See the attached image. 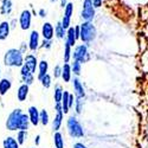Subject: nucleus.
<instances>
[{
	"mask_svg": "<svg viewBox=\"0 0 148 148\" xmlns=\"http://www.w3.org/2000/svg\"><path fill=\"white\" fill-rule=\"evenodd\" d=\"M73 13V5L71 3H68L64 7V17L63 20H62V26H63L65 30L70 27V23H71V17Z\"/></svg>",
	"mask_w": 148,
	"mask_h": 148,
	"instance_id": "nucleus-7",
	"label": "nucleus"
},
{
	"mask_svg": "<svg viewBox=\"0 0 148 148\" xmlns=\"http://www.w3.org/2000/svg\"><path fill=\"white\" fill-rule=\"evenodd\" d=\"M60 75H62V68L59 65H56L53 69V76H55V78H58V77H60Z\"/></svg>",
	"mask_w": 148,
	"mask_h": 148,
	"instance_id": "nucleus-33",
	"label": "nucleus"
},
{
	"mask_svg": "<svg viewBox=\"0 0 148 148\" xmlns=\"http://www.w3.org/2000/svg\"><path fill=\"white\" fill-rule=\"evenodd\" d=\"M60 76L63 77L64 82H69L70 81V78H71V66L68 63H65L64 66L62 68V75Z\"/></svg>",
	"mask_w": 148,
	"mask_h": 148,
	"instance_id": "nucleus-23",
	"label": "nucleus"
},
{
	"mask_svg": "<svg viewBox=\"0 0 148 148\" xmlns=\"http://www.w3.org/2000/svg\"><path fill=\"white\" fill-rule=\"evenodd\" d=\"M60 106H62V112L64 114H66L69 112V92L68 91H63V96H62V101H60Z\"/></svg>",
	"mask_w": 148,
	"mask_h": 148,
	"instance_id": "nucleus-21",
	"label": "nucleus"
},
{
	"mask_svg": "<svg viewBox=\"0 0 148 148\" xmlns=\"http://www.w3.org/2000/svg\"><path fill=\"white\" fill-rule=\"evenodd\" d=\"M77 113H81V98H77Z\"/></svg>",
	"mask_w": 148,
	"mask_h": 148,
	"instance_id": "nucleus-39",
	"label": "nucleus"
},
{
	"mask_svg": "<svg viewBox=\"0 0 148 148\" xmlns=\"http://www.w3.org/2000/svg\"><path fill=\"white\" fill-rule=\"evenodd\" d=\"M62 96H63V90H62L60 85H57V87L55 88V94H53L55 102H56V103H60V101H62Z\"/></svg>",
	"mask_w": 148,
	"mask_h": 148,
	"instance_id": "nucleus-28",
	"label": "nucleus"
},
{
	"mask_svg": "<svg viewBox=\"0 0 148 148\" xmlns=\"http://www.w3.org/2000/svg\"><path fill=\"white\" fill-rule=\"evenodd\" d=\"M39 46V33L37 31H32L30 34V40H29V47L30 50L36 51Z\"/></svg>",
	"mask_w": 148,
	"mask_h": 148,
	"instance_id": "nucleus-14",
	"label": "nucleus"
},
{
	"mask_svg": "<svg viewBox=\"0 0 148 148\" xmlns=\"http://www.w3.org/2000/svg\"><path fill=\"white\" fill-rule=\"evenodd\" d=\"M29 120H30V123H32L33 126H38L39 123V112L38 109L36 107H30L29 108Z\"/></svg>",
	"mask_w": 148,
	"mask_h": 148,
	"instance_id": "nucleus-15",
	"label": "nucleus"
},
{
	"mask_svg": "<svg viewBox=\"0 0 148 148\" xmlns=\"http://www.w3.org/2000/svg\"><path fill=\"white\" fill-rule=\"evenodd\" d=\"M50 1H52V3H55V1H57V0H50Z\"/></svg>",
	"mask_w": 148,
	"mask_h": 148,
	"instance_id": "nucleus-45",
	"label": "nucleus"
},
{
	"mask_svg": "<svg viewBox=\"0 0 148 148\" xmlns=\"http://www.w3.org/2000/svg\"><path fill=\"white\" fill-rule=\"evenodd\" d=\"M40 82H42V85L44 88H50L51 87V76L49 75V73H46V75L40 79Z\"/></svg>",
	"mask_w": 148,
	"mask_h": 148,
	"instance_id": "nucleus-30",
	"label": "nucleus"
},
{
	"mask_svg": "<svg viewBox=\"0 0 148 148\" xmlns=\"http://www.w3.org/2000/svg\"><path fill=\"white\" fill-rule=\"evenodd\" d=\"M29 85L25 84V83H23L19 85V88L17 90V98H18V101L19 102H24V101H26V98L29 96Z\"/></svg>",
	"mask_w": 148,
	"mask_h": 148,
	"instance_id": "nucleus-13",
	"label": "nucleus"
},
{
	"mask_svg": "<svg viewBox=\"0 0 148 148\" xmlns=\"http://www.w3.org/2000/svg\"><path fill=\"white\" fill-rule=\"evenodd\" d=\"M34 143H36V146H39V143H40V135H37V136L34 138Z\"/></svg>",
	"mask_w": 148,
	"mask_h": 148,
	"instance_id": "nucleus-38",
	"label": "nucleus"
},
{
	"mask_svg": "<svg viewBox=\"0 0 148 148\" xmlns=\"http://www.w3.org/2000/svg\"><path fill=\"white\" fill-rule=\"evenodd\" d=\"M42 34H43L45 40H51L52 37L55 36V29L52 26V24L45 23L43 25V27H42Z\"/></svg>",
	"mask_w": 148,
	"mask_h": 148,
	"instance_id": "nucleus-12",
	"label": "nucleus"
},
{
	"mask_svg": "<svg viewBox=\"0 0 148 148\" xmlns=\"http://www.w3.org/2000/svg\"><path fill=\"white\" fill-rule=\"evenodd\" d=\"M4 64L6 68H21L24 56L19 49H10L4 55Z\"/></svg>",
	"mask_w": 148,
	"mask_h": 148,
	"instance_id": "nucleus-2",
	"label": "nucleus"
},
{
	"mask_svg": "<svg viewBox=\"0 0 148 148\" xmlns=\"http://www.w3.org/2000/svg\"><path fill=\"white\" fill-rule=\"evenodd\" d=\"M68 130H69V134L72 138H81L84 134L83 128L79 125V122L72 116L69 117V120H68Z\"/></svg>",
	"mask_w": 148,
	"mask_h": 148,
	"instance_id": "nucleus-4",
	"label": "nucleus"
},
{
	"mask_svg": "<svg viewBox=\"0 0 148 148\" xmlns=\"http://www.w3.org/2000/svg\"><path fill=\"white\" fill-rule=\"evenodd\" d=\"M39 14H40V17H46V11L40 10V11H39Z\"/></svg>",
	"mask_w": 148,
	"mask_h": 148,
	"instance_id": "nucleus-42",
	"label": "nucleus"
},
{
	"mask_svg": "<svg viewBox=\"0 0 148 148\" xmlns=\"http://www.w3.org/2000/svg\"><path fill=\"white\" fill-rule=\"evenodd\" d=\"M26 139H27V130H18L16 140H17V142L19 143V146L25 143Z\"/></svg>",
	"mask_w": 148,
	"mask_h": 148,
	"instance_id": "nucleus-26",
	"label": "nucleus"
},
{
	"mask_svg": "<svg viewBox=\"0 0 148 148\" xmlns=\"http://www.w3.org/2000/svg\"><path fill=\"white\" fill-rule=\"evenodd\" d=\"M16 24H17V20H16V19H13V20H12V23L10 24V27L14 29V27H16Z\"/></svg>",
	"mask_w": 148,
	"mask_h": 148,
	"instance_id": "nucleus-41",
	"label": "nucleus"
},
{
	"mask_svg": "<svg viewBox=\"0 0 148 148\" xmlns=\"http://www.w3.org/2000/svg\"><path fill=\"white\" fill-rule=\"evenodd\" d=\"M102 5V0H92V6L96 8V7H100Z\"/></svg>",
	"mask_w": 148,
	"mask_h": 148,
	"instance_id": "nucleus-34",
	"label": "nucleus"
},
{
	"mask_svg": "<svg viewBox=\"0 0 148 148\" xmlns=\"http://www.w3.org/2000/svg\"><path fill=\"white\" fill-rule=\"evenodd\" d=\"M19 147H20L19 143L13 136H7L3 141V148H19Z\"/></svg>",
	"mask_w": 148,
	"mask_h": 148,
	"instance_id": "nucleus-18",
	"label": "nucleus"
},
{
	"mask_svg": "<svg viewBox=\"0 0 148 148\" xmlns=\"http://www.w3.org/2000/svg\"><path fill=\"white\" fill-rule=\"evenodd\" d=\"M38 70H39V72H38V79L40 81L46 73H47V69H49V64H47V62L46 60H40L39 63H38Z\"/></svg>",
	"mask_w": 148,
	"mask_h": 148,
	"instance_id": "nucleus-20",
	"label": "nucleus"
},
{
	"mask_svg": "<svg viewBox=\"0 0 148 148\" xmlns=\"http://www.w3.org/2000/svg\"><path fill=\"white\" fill-rule=\"evenodd\" d=\"M95 17V7L92 6V0H84L82 8V18L85 21H91Z\"/></svg>",
	"mask_w": 148,
	"mask_h": 148,
	"instance_id": "nucleus-5",
	"label": "nucleus"
},
{
	"mask_svg": "<svg viewBox=\"0 0 148 148\" xmlns=\"http://www.w3.org/2000/svg\"><path fill=\"white\" fill-rule=\"evenodd\" d=\"M70 45H68L65 43V46H64V62L65 63H68V62L70 60V57H71V50H70Z\"/></svg>",
	"mask_w": 148,
	"mask_h": 148,
	"instance_id": "nucleus-31",
	"label": "nucleus"
},
{
	"mask_svg": "<svg viewBox=\"0 0 148 148\" xmlns=\"http://www.w3.org/2000/svg\"><path fill=\"white\" fill-rule=\"evenodd\" d=\"M66 44L68 45H70V46H73L76 44V37H75V27H72V26H70L69 29H68V31H66Z\"/></svg>",
	"mask_w": 148,
	"mask_h": 148,
	"instance_id": "nucleus-19",
	"label": "nucleus"
},
{
	"mask_svg": "<svg viewBox=\"0 0 148 148\" xmlns=\"http://www.w3.org/2000/svg\"><path fill=\"white\" fill-rule=\"evenodd\" d=\"M73 148H87V147H85L83 143H76L75 146H73Z\"/></svg>",
	"mask_w": 148,
	"mask_h": 148,
	"instance_id": "nucleus-40",
	"label": "nucleus"
},
{
	"mask_svg": "<svg viewBox=\"0 0 148 148\" xmlns=\"http://www.w3.org/2000/svg\"><path fill=\"white\" fill-rule=\"evenodd\" d=\"M73 106V95H70L69 94V108Z\"/></svg>",
	"mask_w": 148,
	"mask_h": 148,
	"instance_id": "nucleus-37",
	"label": "nucleus"
},
{
	"mask_svg": "<svg viewBox=\"0 0 148 148\" xmlns=\"http://www.w3.org/2000/svg\"><path fill=\"white\" fill-rule=\"evenodd\" d=\"M39 122L42 123L43 126H46L49 123V114L45 109H43L42 112L39 113Z\"/></svg>",
	"mask_w": 148,
	"mask_h": 148,
	"instance_id": "nucleus-29",
	"label": "nucleus"
},
{
	"mask_svg": "<svg viewBox=\"0 0 148 148\" xmlns=\"http://www.w3.org/2000/svg\"><path fill=\"white\" fill-rule=\"evenodd\" d=\"M56 116L52 121V129L58 130L62 126V121H63V112H62V106L60 103H56Z\"/></svg>",
	"mask_w": 148,
	"mask_h": 148,
	"instance_id": "nucleus-9",
	"label": "nucleus"
},
{
	"mask_svg": "<svg viewBox=\"0 0 148 148\" xmlns=\"http://www.w3.org/2000/svg\"><path fill=\"white\" fill-rule=\"evenodd\" d=\"M43 47H46V49H50L51 47V40H45L43 42Z\"/></svg>",
	"mask_w": 148,
	"mask_h": 148,
	"instance_id": "nucleus-35",
	"label": "nucleus"
},
{
	"mask_svg": "<svg viewBox=\"0 0 148 148\" xmlns=\"http://www.w3.org/2000/svg\"><path fill=\"white\" fill-rule=\"evenodd\" d=\"M0 79H1V68H0Z\"/></svg>",
	"mask_w": 148,
	"mask_h": 148,
	"instance_id": "nucleus-44",
	"label": "nucleus"
},
{
	"mask_svg": "<svg viewBox=\"0 0 148 148\" xmlns=\"http://www.w3.org/2000/svg\"><path fill=\"white\" fill-rule=\"evenodd\" d=\"M1 14H10L12 12V1L11 0H3L1 8H0Z\"/></svg>",
	"mask_w": 148,
	"mask_h": 148,
	"instance_id": "nucleus-24",
	"label": "nucleus"
},
{
	"mask_svg": "<svg viewBox=\"0 0 148 148\" xmlns=\"http://www.w3.org/2000/svg\"><path fill=\"white\" fill-rule=\"evenodd\" d=\"M65 5H66V0H62V6L65 7Z\"/></svg>",
	"mask_w": 148,
	"mask_h": 148,
	"instance_id": "nucleus-43",
	"label": "nucleus"
},
{
	"mask_svg": "<svg viewBox=\"0 0 148 148\" xmlns=\"http://www.w3.org/2000/svg\"><path fill=\"white\" fill-rule=\"evenodd\" d=\"M72 71L76 73V75H79L81 72V63L79 62H73V65H72Z\"/></svg>",
	"mask_w": 148,
	"mask_h": 148,
	"instance_id": "nucleus-32",
	"label": "nucleus"
},
{
	"mask_svg": "<svg viewBox=\"0 0 148 148\" xmlns=\"http://www.w3.org/2000/svg\"><path fill=\"white\" fill-rule=\"evenodd\" d=\"M75 37H76V40L79 39V26L75 27Z\"/></svg>",
	"mask_w": 148,
	"mask_h": 148,
	"instance_id": "nucleus-36",
	"label": "nucleus"
},
{
	"mask_svg": "<svg viewBox=\"0 0 148 148\" xmlns=\"http://www.w3.org/2000/svg\"><path fill=\"white\" fill-rule=\"evenodd\" d=\"M65 33H66V31H65V29L63 26H62V24L60 23H57V25L55 27V36L57 37V38L62 39V38H64Z\"/></svg>",
	"mask_w": 148,
	"mask_h": 148,
	"instance_id": "nucleus-25",
	"label": "nucleus"
},
{
	"mask_svg": "<svg viewBox=\"0 0 148 148\" xmlns=\"http://www.w3.org/2000/svg\"><path fill=\"white\" fill-rule=\"evenodd\" d=\"M32 148H33V147H32Z\"/></svg>",
	"mask_w": 148,
	"mask_h": 148,
	"instance_id": "nucleus-46",
	"label": "nucleus"
},
{
	"mask_svg": "<svg viewBox=\"0 0 148 148\" xmlns=\"http://www.w3.org/2000/svg\"><path fill=\"white\" fill-rule=\"evenodd\" d=\"M6 129L14 132V130H27L30 126V120L26 114L23 113L20 108L13 109L8 114L7 120H6Z\"/></svg>",
	"mask_w": 148,
	"mask_h": 148,
	"instance_id": "nucleus-1",
	"label": "nucleus"
},
{
	"mask_svg": "<svg viewBox=\"0 0 148 148\" xmlns=\"http://www.w3.org/2000/svg\"><path fill=\"white\" fill-rule=\"evenodd\" d=\"M10 23L8 21H3L0 24V40L7 39V37L10 36Z\"/></svg>",
	"mask_w": 148,
	"mask_h": 148,
	"instance_id": "nucleus-17",
	"label": "nucleus"
},
{
	"mask_svg": "<svg viewBox=\"0 0 148 148\" xmlns=\"http://www.w3.org/2000/svg\"><path fill=\"white\" fill-rule=\"evenodd\" d=\"M73 56V59L76 62H79V63H83L88 59V50H87V46L85 45H78L75 51L72 53Z\"/></svg>",
	"mask_w": 148,
	"mask_h": 148,
	"instance_id": "nucleus-6",
	"label": "nucleus"
},
{
	"mask_svg": "<svg viewBox=\"0 0 148 148\" xmlns=\"http://www.w3.org/2000/svg\"><path fill=\"white\" fill-rule=\"evenodd\" d=\"M73 89H75V94H76L77 98H82V97H84L85 92H84V90H83L82 84L79 83V81H78L77 78L73 79Z\"/></svg>",
	"mask_w": 148,
	"mask_h": 148,
	"instance_id": "nucleus-22",
	"label": "nucleus"
},
{
	"mask_svg": "<svg viewBox=\"0 0 148 148\" xmlns=\"http://www.w3.org/2000/svg\"><path fill=\"white\" fill-rule=\"evenodd\" d=\"M79 38L85 43L92 42L96 38V27L90 21H85L79 26Z\"/></svg>",
	"mask_w": 148,
	"mask_h": 148,
	"instance_id": "nucleus-3",
	"label": "nucleus"
},
{
	"mask_svg": "<svg viewBox=\"0 0 148 148\" xmlns=\"http://www.w3.org/2000/svg\"><path fill=\"white\" fill-rule=\"evenodd\" d=\"M24 65H25L31 73H34L36 72V69L38 66V60H37L36 56L33 55H27L24 57Z\"/></svg>",
	"mask_w": 148,
	"mask_h": 148,
	"instance_id": "nucleus-10",
	"label": "nucleus"
},
{
	"mask_svg": "<svg viewBox=\"0 0 148 148\" xmlns=\"http://www.w3.org/2000/svg\"><path fill=\"white\" fill-rule=\"evenodd\" d=\"M20 76H21V81L25 83V84H27V85L32 84L33 81H34L33 73H31L30 70H29L25 65H24V64H23V66L20 68Z\"/></svg>",
	"mask_w": 148,
	"mask_h": 148,
	"instance_id": "nucleus-11",
	"label": "nucleus"
},
{
	"mask_svg": "<svg viewBox=\"0 0 148 148\" xmlns=\"http://www.w3.org/2000/svg\"><path fill=\"white\" fill-rule=\"evenodd\" d=\"M53 141H55V146L56 148H64V141H63V136H62L60 133H56L53 136Z\"/></svg>",
	"mask_w": 148,
	"mask_h": 148,
	"instance_id": "nucleus-27",
	"label": "nucleus"
},
{
	"mask_svg": "<svg viewBox=\"0 0 148 148\" xmlns=\"http://www.w3.org/2000/svg\"><path fill=\"white\" fill-rule=\"evenodd\" d=\"M12 88V82L8 78L0 79V96H5Z\"/></svg>",
	"mask_w": 148,
	"mask_h": 148,
	"instance_id": "nucleus-16",
	"label": "nucleus"
},
{
	"mask_svg": "<svg viewBox=\"0 0 148 148\" xmlns=\"http://www.w3.org/2000/svg\"><path fill=\"white\" fill-rule=\"evenodd\" d=\"M31 19H32V14L29 10H24L20 17H19V25L21 27V30H29L31 26Z\"/></svg>",
	"mask_w": 148,
	"mask_h": 148,
	"instance_id": "nucleus-8",
	"label": "nucleus"
}]
</instances>
